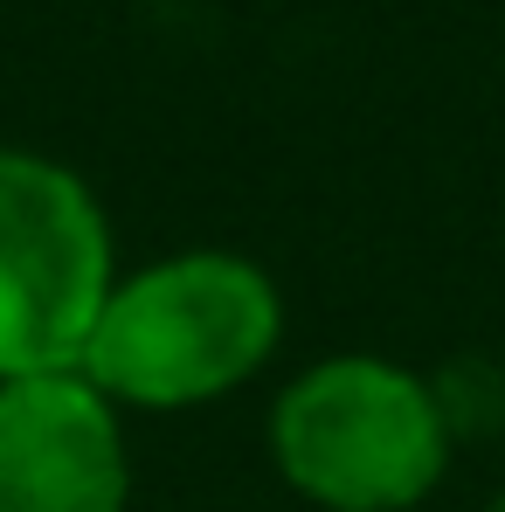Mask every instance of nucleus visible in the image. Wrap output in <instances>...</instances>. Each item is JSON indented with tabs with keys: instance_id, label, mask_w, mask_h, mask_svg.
Returning a JSON list of instances; mask_svg holds the SVG:
<instances>
[{
	"instance_id": "obj_1",
	"label": "nucleus",
	"mask_w": 505,
	"mask_h": 512,
	"mask_svg": "<svg viewBox=\"0 0 505 512\" xmlns=\"http://www.w3.org/2000/svg\"><path fill=\"white\" fill-rule=\"evenodd\" d=\"M284 340V291L243 250H173L118 270L84 346L97 395L139 416H180L236 395Z\"/></svg>"
},
{
	"instance_id": "obj_3",
	"label": "nucleus",
	"mask_w": 505,
	"mask_h": 512,
	"mask_svg": "<svg viewBox=\"0 0 505 512\" xmlns=\"http://www.w3.org/2000/svg\"><path fill=\"white\" fill-rule=\"evenodd\" d=\"M118 284L111 215L77 167L0 146V381L84 367Z\"/></svg>"
},
{
	"instance_id": "obj_2",
	"label": "nucleus",
	"mask_w": 505,
	"mask_h": 512,
	"mask_svg": "<svg viewBox=\"0 0 505 512\" xmlns=\"http://www.w3.org/2000/svg\"><path fill=\"white\" fill-rule=\"evenodd\" d=\"M270 464L319 512H416L450 471L443 388L388 353H326L270 402Z\"/></svg>"
},
{
	"instance_id": "obj_4",
	"label": "nucleus",
	"mask_w": 505,
	"mask_h": 512,
	"mask_svg": "<svg viewBox=\"0 0 505 512\" xmlns=\"http://www.w3.org/2000/svg\"><path fill=\"white\" fill-rule=\"evenodd\" d=\"M0 512H132L125 409L77 367L0 381Z\"/></svg>"
},
{
	"instance_id": "obj_5",
	"label": "nucleus",
	"mask_w": 505,
	"mask_h": 512,
	"mask_svg": "<svg viewBox=\"0 0 505 512\" xmlns=\"http://www.w3.org/2000/svg\"><path fill=\"white\" fill-rule=\"evenodd\" d=\"M485 512H505V492H499V499H492V506H485Z\"/></svg>"
}]
</instances>
